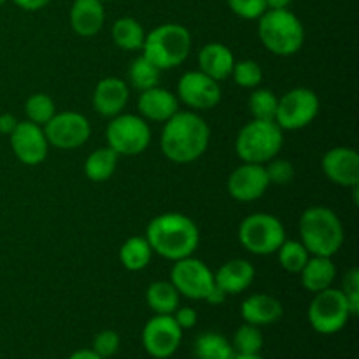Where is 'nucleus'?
<instances>
[{
  "label": "nucleus",
  "mask_w": 359,
  "mask_h": 359,
  "mask_svg": "<svg viewBox=\"0 0 359 359\" xmlns=\"http://www.w3.org/2000/svg\"><path fill=\"white\" fill-rule=\"evenodd\" d=\"M210 142V128L202 116L191 111H177L165 121L161 132V151L179 165L198 160Z\"/></svg>",
  "instance_id": "obj_1"
},
{
  "label": "nucleus",
  "mask_w": 359,
  "mask_h": 359,
  "mask_svg": "<svg viewBox=\"0 0 359 359\" xmlns=\"http://www.w3.org/2000/svg\"><path fill=\"white\" fill-rule=\"evenodd\" d=\"M146 241L156 255L165 259H177L193 256L198 249L200 231L191 217L181 212H165L153 217L146 228Z\"/></svg>",
  "instance_id": "obj_2"
},
{
  "label": "nucleus",
  "mask_w": 359,
  "mask_h": 359,
  "mask_svg": "<svg viewBox=\"0 0 359 359\" xmlns=\"http://www.w3.org/2000/svg\"><path fill=\"white\" fill-rule=\"evenodd\" d=\"M300 242L312 256H335L344 244V226L328 207H309L300 217Z\"/></svg>",
  "instance_id": "obj_3"
},
{
  "label": "nucleus",
  "mask_w": 359,
  "mask_h": 359,
  "mask_svg": "<svg viewBox=\"0 0 359 359\" xmlns=\"http://www.w3.org/2000/svg\"><path fill=\"white\" fill-rule=\"evenodd\" d=\"M258 21L259 41L273 55L293 56L304 46L305 28L290 9H266Z\"/></svg>",
  "instance_id": "obj_4"
},
{
  "label": "nucleus",
  "mask_w": 359,
  "mask_h": 359,
  "mask_svg": "<svg viewBox=\"0 0 359 359\" xmlns=\"http://www.w3.org/2000/svg\"><path fill=\"white\" fill-rule=\"evenodd\" d=\"M191 51V34L177 23H165L146 34L142 55L160 70L181 65Z\"/></svg>",
  "instance_id": "obj_5"
},
{
  "label": "nucleus",
  "mask_w": 359,
  "mask_h": 359,
  "mask_svg": "<svg viewBox=\"0 0 359 359\" xmlns=\"http://www.w3.org/2000/svg\"><path fill=\"white\" fill-rule=\"evenodd\" d=\"M283 128L276 121L252 119L245 123L235 140V151L244 163L265 165L283 149Z\"/></svg>",
  "instance_id": "obj_6"
},
{
  "label": "nucleus",
  "mask_w": 359,
  "mask_h": 359,
  "mask_svg": "<svg viewBox=\"0 0 359 359\" xmlns=\"http://www.w3.org/2000/svg\"><path fill=\"white\" fill-rule=\"evenodd\" d=\"M238 241L251 255H276L286 241V230L279 217L266 212H256L244 217L238 226Z\"/></svg>",
  "instance_id": "obj_7"
},
{
  "label": "nucleus",
  "mask_w": 359,
  "mask_h": 359,
  "mask_svg": "<svg viewBox=\"0 0 359 359\" xmlns=\"http://www.w3.org/2000/svg\"><path fill=\"white\" fill-rule=\"evenodd\" d=\"M107 146L119 156H135L144 153L151 142V128L147 121L135 114H118L111 118L105 130Z\"/></svg>",
  "instance_id": "obj_8"
},
{
  "label": "nucleus",
  "mask_w": 359,
  "mask_h": 359,
  "mask_svg": "<svg viewBox=\"0 0 359 359\" xmlns=\"http://www.w3.org/2000/svg\"><path fill=\"white\" fill-rule=\"evenodd\" d=\"M349 318V305L342 290L326 287L319 293H314V298L309 305V323L316 332L321 335L339 333L347 325Z\"/></svg>",
  "instance_id": "obj_9"
},
{
  "label": "nucleus",
  "mask_w": 359,
  "mask_h": 359,
  "mask_svg": "<svg viewBox=\"0 0 359 359\" xmlns=\"http://www.w3.org/2000/svg\"><path fill=\"white\" fill-rule=\"evenodd\" d=\"M319 114V97L311 88H294L279 98L276 123L283 130H302Z\"/></svg>",
  "instance_id": "obj_10"
},
{
  "label": "nucleus",
  "mask_w": 359,
  "mask_h": 359,
  "mask_svg": "<svg viewBox=\"0 0 359 359\" xmlns=\"http://www.w3.org/2000/svg\"><path fill=\"white\" fill-rule=\"evenodd\" d=\"M170 283L177 290L179 294L191 300H205L216 283L214 273L209 266L200 259L188 256V258L177 259L170 270Z\"/></svg>",
  "instance_id": "obj_11"
},
{
  "label": "nucleus",
  "mask_w": 359,
  "mask_h": 359,
  "mask_svg": "<svg viewBox=\"0 0 359 359\" xmlns=\"http://www.w3.org/2000/svg\"><path fill=\"white\" fill-rule=\"evenodd\" d=\"M42 130L49 146L56 149H76L86 144L91 135V125L86 116L74 111L55 114Z\"/></svg>",
  "instance_id": "obj_12"
},
{
  "label": "nucleus",
  "mask_w": 359,
  "mask_h": 359,
  "mask_svg": "<svg viewBox=\"0 0 359 359\" xmlns=\"http://www.w3.org/2000/svg\"><path fill=\"white\" fill-rule=\"evenodd\" d=\"M182 340L181 326L172 314H156L142 330V346L149 356L167 359L174 356Z\"/></svg>",
  "instance_id": "obj_13"
},
{
  "label": "nucleus",
  "mask_w": 359,
  "mask_h": 359,
  "mask_svg": "<svg viewBox=\"0 0 359 359\" xmlns=\"http://www.w3.org/2000/svg\"><path fill=\"white\" fill-rule=\"evenodd\" d=\"M177 97L188 107L196 111H209L221 102V86L202 70H189L179 79Z\"/></svg>",
  "instance_id": "obj_14"
},
{
  "label": "nucleus",
  "mask_w": 359,
  "mask_h": 359,
  "mask_svg": "<svg viewBox=\"0 0 359 359\" xmlns=\"http://www.w3.org/2000/svg\"><path fill=\"white\" fill-rule=\"evenodd\" d=\"M11 147L18 160L23 165H41L49 151V142L42 126L32 121H20L14 132L9 135Z\"/></svg>",
  "instance_id": "obj_15"
},
{
  "label": "nucleus",
  "mask_w": 359,
  "mask_h": 359,
  "mask_svg": "<svg viewBox=\"0 0 359 359\" xmlns=\"http://www.w3.org/2000/svg\"><path fill=\"white\" fill-rule=\"evenodd\" d=\"M270 181L265 165L244 163L235 168L226 182L228 193L237 202H255L269 189Z\"/></svg>",
  "instance_id": "obj_16"
},
{
  "label": "nucleus",
  "mask_w": 359,
  "mask_h": 359,
  "mask_svg": "<svg viewBox=\"0 0 359 359\" xmlns=\"http://www.w3.org/2000/svg\"><path fill=\"white\" fill-rule=\"evenodd\" d=\"M323 172L335 184L344 188L359 186V154L353 147H333L321 161Z\"/></svg>",
  "instance_id": "obj_17"
},
{
  "label": "nucleus",
  "mask_w": 359,
  "mask_h": 359,
  "mask_svg": "<svg viewBox=\"0 0 359 359\" xmlns=\"http://www.w3.org/2000/svg\"><path fill=\"white\" fill-rule=\"evenodd\" d=\"M130 91L125 81L119 77H105L98 81L93 91V107L98 114L105 118H114L121 114L123 109L128 104Z\"/></svg>",
  "instance_id": "obj_18"
},
{
  "label": "nucleus",
  "mask_w": 359,
  "mask_h": 359,
  "mask_svg": "<svg viewBox=\"0 0 359 359\" xmlns=\"http://www.w3.org/2000/svg\"><path fill=\"white\" fill-rule=\"evenodd\" d=\"M137 105H139V112L142 114L144 119L158 123L168 121L179 111L177 97L172 91L160 86H153L149 90L140 91Z\"/></svg>",
  "instance_id": "obj_19"
},
{
  "label": "nucleus",
  "mask_w": 359,
  "mask_h": 359,
  "mask_svg": "<svg viewBox=\"0 0 359 359\" xmlns=\"http://www.w3.org/2000/svg\"><path fill=\"white\" fill-rule=\"evenodd\" d=\"M105 23V9L100 0H74L70 7V27L81 37H93Z\"/></svg>",
  "instance_id": "obj_20"
},
{
  "label": "nucleus",
  "mask_w": 359,
  "mask_h": 359,
  "mask_svg": "<svg viewBox=\"0 0 359 359\" xmlns=\"http://www.w3.org/2000/svg\"><path fill=\"white\" fill-rule=\"evenodd\" d=\"M284 314L283 304L272 294L258 293L245 298L241 305V316L248 325L269 326L279 321Z\"/></svg>",
  "instance_id": "obj_21"
},
{
  "label": "nucleus",
  "mask_w": 359,
  "mask_h": 359,
  "mask_svg": "<svg viewBox=\"0 0 359 359\" xmlns=\"http://www.w3.org/2000/svg\"><path fill=\"white\" fill-rule=\"evenodd\" d=\"M256 277V270L248 259H230L214 273V283L226 294H241L248 290Z\"/></svg>",
  "instance_id": "obj_22"
},
{
  "label": "nucleus",
  "mask_w": 359,
  "mask_h": 359,
  "mask_svg": "<svg viewBox=\"0 0 359 359\" xmlns=\"http://www.w3.org/2000/svg\"><path fill=\"white\" fill-rule=\"evenodd\" d=\"M235 58L228 46L219 42H209L198 53V70L212 77L214 81H224L231 76Z\"/></svg>",
  "instance_id": "obj_23"
},
{
  "label": "nucleus",
  "mask_w": 359,
  "mask_h": 359,
  "mask_svg": "<svg viewBox=\"0 0 359 359\" xmlns=\"http://www.w3.org/2000/svg\"><path fill=\"white\" fill-rule=\"evenodd\" d=\"M302 284L311 293H319V291L332 287V283L337 277L335 263L328 256H312L300 272Z\"/></svg>",
  "instance_id": "obj_24"
},
{
  "label": "nucleus",
  "mask_w": 359,
  "mask_h": 359,
  "mask_svg": "<svg viewBox=\"0 0 359 359\" xmlns=\"http://www.w3.org/2000/svg\"><path fill=\"white\" fill-rule=\"evenodd\" d=\"M119 154L111 147H98L84 161V174L93 182H105L112 177L118 167Z\"/></svg>",
  "instance_id": "obj_25"
},
{
  "label": "nucleus",
  "mask_w": 359,
  "mask_h": 359,
  "mask_svg": "<svg viewBox=\"0 0 359 359\" xmlns=\"http://www.w3.org/2000/svg\"><path fill=\"white\" fill-rule=\"evenodd\" d=\"M153 258V249L146 237H130L119 249L121 265L130 272H140L146 269Z\"/></svg>",
  "instance_id": "obj_26"
},
{
  "label": "nucleus",
  "mask_w": 359,
  "mask_h": 359,
  "mask_svg": "<svg viewBox=\"0 0 359 359\" xmlns=\"http://www.w3.org/2000/svg\"><path fill=\"white\" fill-rule=\"evenodd\" d=\"M144 39H146V32H144L142 25L133 18H119L112 25V41L118 48L125 49V51L142 49Z\"/></svg>",
  "instance_id": "obj_27"
},
{
  "label": "nucleus",
  "mask_w": 359,
  "mask_h": 359,
  "mask_svg": "<svg viewBox=\"0 0 359 359\" xmlns=\"http://www.w3.org/2000/svg\"><path fill=\"white\" fill-rule=\"evenodd\" d=\"M195 356L198 359H231L235 351L226 337L216 332H207L195 340Z\"/></svg>",
  "instance_id": "obj_28"
},
{
  "label": "nucleus",
  "mask_w": 359,
  "mask_h": 359,
  "mask_svg": "<svg viewBox=\"0 0 359 359\" xmlns=\"http://www.w3.org/2000/svg\"><path fill=\"white\" fill-rule=\"evenodd\" d=\"M179 298L181 294L177 293L174 284L165 280H156L146 291L147 305L156 314H174L175 309L179 307Z\"/></svg>",
  "instance_id": "obj_29"
},
{
  "label": "nucleus",
  "mask_w": 359,
  "mask_h": 359,
  "mask_svg": "<svg viewBox=\"0 0 359 359\" xmlns=\"http://www.w3.org/2000/svg\"><path fill=\"white\" fill-rule=\"evenodd\" d=\"M161 70L158 69L154 63H151L149 60L144 55L137 56L132 63H130L128 69V79L132 83L133 88L144 91L149 90V88L158 86V81H160Z\"/></svg>",
  "instance_id": "obj_30"
},
{
  "label": "nucleus",
  "mask_w": 359,
  "mask_h": 359,
  "mask_svg": "<svg viewBox=\"0 0 359 359\" xmlns=\"http://www.w3.org/2000/svg\"><path fill=\"white\" fill-rule=\"evenodd\" d=\"M279 263L286 272L300 273L305 263L309 262V251L300 241H284L280 248L277 249Z\"/></svg>",
  "instance_id": "obj_31"
},
{
  "label": "nucleus",
  "mask_w": 359,
  "mask_h": 359,
  "mask_svg": "<svg viewBox=\"0 0 359 359\" xmlns=\"http://www.w3.org/2000/svg\"><path fill=\"white\" fill-rule=\"evenodd\" d=\"M279 98L276 93L266 88L255 90L249 97V111H251L252 119H265V121H276V112Z\"/></svg>",
  "instance_id": "obj_32"
},
{
  "label": "nucleus",
  "mask_w": 359,
  "mask_h": 359,
  "mask_svg": "<svg viewBox=\"0 0 359 359\" xmlns=\"http://www.w3.org/2000/svg\"><path fill=\"white\" fill-rule=\"evenodd\" d=\"M25 112H27L28 121L35 123L39 126H44L56 114V107L49 95L35 93L25 104Z\"/></svg>",
  "instance_id": "obj_33"
},
{
  "label": "nucleus",
  "mask_w": 359,
  "mask_h": 359,
  "mask_svg": "<svg viewBox=\"0 0 359 359\" xmlns=\"http://www.w3.org/2000/svg\"><path fill=\"white\" fill-rule=\"evenodd\" d=\"M231 346H233L235 354H259L263 347V335L259 332V326L245 323L237 330Z\"/></svg>",
  "instance_id": "obj_34"
},
{
  "label": "nucleus",
  "mask_w": 359,
  "mask_h": 359,
  "mask_svg": "<svg viewBox=\"0 0 359 359\" xmlns=\"http://www.w3.org/2000/svg\"><path fill=\"white\" fill-rule=\"evenodd\" d=\"M231 76L241 88H256L262 83L263 70L255 60H242V62H235Z\"/></svg>",
  "instance_id": "obj_35"
},
{
  "label": "nucleus",
  "mask_w": 359,
  "mask_h": 359,
  "mask_svg": "<svg viewBox=\"0 0 359 359\" xmlns=\"http://www.w3.org/2000/svg\"><path fill=\"white\" fill-rule=\"evenodd\" d=\"M265 170L266 175H269L270 184H290L294 179V167L287 160H277V158H273V160L269 161Z\"/></svg>",
  "instance_id": "obj_36"
},
{
  "label": "nucleus",
  "mask_w": 359,
  "mask_h": 359,
  "mask_svg": "<svg viewBox=\"0 0 359 359\" xmlns=\"http://www.w3.org/2000/svg\"><path fill=\"white\" fill-rule=\"evenodd\" d=\"M231 13L244 20H258L266 11L265 0H226Z\"/></svg>",
  "instance_id": "obj_37"
},
{
  "label": "nucleus",
  "mask_w": 359,
  "mask_h": 359,
  "mask_svg": "<svg viewBox=\"0 0 359 359\" xmlns=\"http://www.w3.org/2000/svg\"><path fill=\"white\" fill-rule=\"evenodd\" d=\"M119 335L114 330H104V332L98 333L93 340V351L98 354L102 359L112 358L119 349Z\"/></svg>",
  "instance_id": "obj_38"
},
{
  "label": "nucleus",
  "mask_w": 359,
  "mask_h": 359,
  "mask_svg": "<svg viewBox=\"0 0 359 359\" xmlns=\"http://www.w3.org/2000/svg\"><path fill=\"white\" fill-rule=\"evenodd\" d=\"M172 316H174L175 323L181 326V330L193 328V326L196 325V321H198V314H196L195 309L191 307H177Z\"/></svg>",
  "instance_id": "obj_39"
},
{
  "label": "nucleus",
  "mask_w": 359,
  "mask_h": 359,
  "mask_svg": "<svg viewBox=\"0 0 359 359\" xmlns=\"http://www.w3.org/2000/svg\"><path fill=\"white\" fill-rule=\"evenodd\" d=\"M344 294H356L359 293V270L351 269L349 272L346 273V279H344Z\"/></svg>",
  "instance_id": "obj_40"
},
{
  "label": "nucleus",
  "mask_w": 359,
  "mask_h": 359,
  "mask_svg": "<svg viewBox=\"0 0 359 359\" xmlns=\"http://www.w3.org/2000/svg\"><path fill=\"white\" fill-rule=\"evenodd\" d=\"M18 123L20 121H18L13 114H9V112L0 114V133H4V135H11V133L14 132V128L18 126Z\"/></svg>",
  "instance_id": "obj_41"
},
{
  "label": "nucleus",
  "mask_w": 359,
  "mask_h": 359,
  "mask_svg": "<svg viewBox=\"0 0 359 359\" xmlns=\"http://www.w3.org/2000/svg\"><path fill=\"white\" fill-rule=\"evenodd\" d=\"M18 7L23 11H41L48 6L51 0H13Z\"/></svg>",
  "instance_id": "obj_42"
},
{
  "label": "nucleus",
  "mask_w": 359,
  "mask_h": 359,
  "mask_svg": "<svg viewBox=\"0 0 359 359\" xmlns=\"http://www.w3.org/2000/svg\"><path fill=\"white\" fill-rule=\"evenodd\" d=\"M226 298H228V294L224 293L221 287L214 286L212 290H210V293L205 297V302L210 305H223L224 302H226Z\"/></svg>",
  "instance_id": "obj_43"
},
{
  "label": "nucleus",
  "mask_w": 359,
  "mask_h": 359,
  "mask_svg": "<svg viewBox=\"0 0 359 359\" xmlns=\"http://www.w3.org/2000/svg\"><path fill=\"white\" fill-rule=\"evenodd\" d=\"M69 359H102V358L98 356L93 349H81V351H76L74 354H70Z\"/></svg>",
  "instance_id": "obj_44"
},
{
  "label": "nucleus",
  "mask_w": 359,
  "mask_h": 359,
  "mask_svg": "<svg viewBox=\"0 0 359 359\" xmlns=\"http://www.w3.org/2000/svg\"><path fill=\"white\" fill-rule=\"evenodd\" d=\"M293 0H265L266 9H290V4Z\"/></svg>",
  "instance_id": "obj_45"
},
{
  "label": "nucleus",
  "mask_w": 359,
  "mask_h": 359,
  "mask_svg": "<svg viewBox=\"0 0 359 359\" xmlns=\"http://www.w3.org/2000/svg\"><path fill=\"white\" fill-rule=\"evenodd\" d=\"M231 359H263L259 354H235Z\"/></svg>",
  "instance_id": "obj_46"
},
{
  "label": "nucleus",
  "mask_w": 359,
  "mask_h": 359,
  "mask_svg": "<svg viewBox=\"0 0 359 359\" xmlns=\"http://www.w3.org/2000/svg\"><path fill=\"white\" fill-rule=\"evenodd\" d=\"M102 4H107V2H112V0H100Z\"/></svg>",
  "instance_id": "obj_47"
},
{
  "label": "nucleus",
  "mask_w": 359,
  "mask_h": 359,
  "mask_svg": "<svg viewBox=\"0 0 359 359\" xmlns=\"http://www.w3.org/2000/svg\"><path fill=\"white\" fill-rule=\"evenodd\" d=\"M6 2H7V0H0V6H4Z\"/></svg>",
  "instance_id": "obj_48"
}]
</instances>
